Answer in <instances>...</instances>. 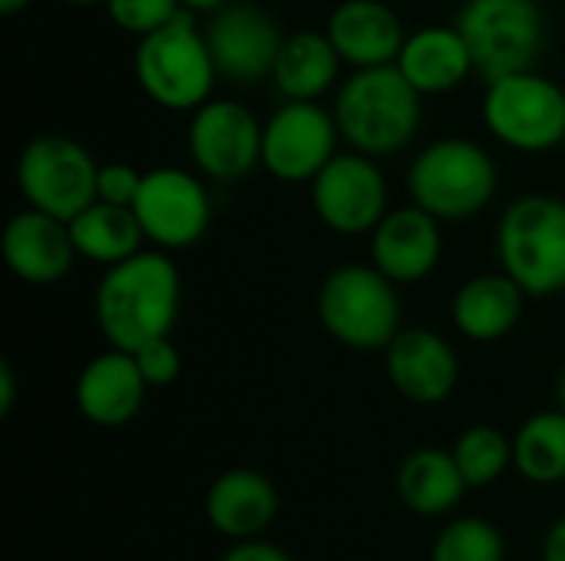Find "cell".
Here are the masks:
<instances>
[{"label":"cell","mask_w":565,"mask_h":561,"mask_svg":"<svg viewBox=\"0 0 565 561\" xmlns=\"http://www.w3.org/2000/svg\"><path fill=\"white\" fill-rule=\"evenodd\" d=\"M182 304V278L169 251L142 248L132 258L103 271L93 314L109 347L139 350L149 341L169 337Z\"/></svg>","instance_id":"6da1fadb"},{"label":"cell","mask_w":565,"mask_h":561,"mask_svg":"<svg viewBox=\"0 0 565 561\" xmlns=\"http://www.w3.org/2000/svg\"><path fill=\"white\" fill-rule=\"evenodd\" d=\"M331 109L341 139L374 159L407 149L424 122V96L407 83L397 63L354 69L338 86Z\"/></svg>","instance_id":"7a4b0ae2"},{"label":"cell","mask_w":565,"mask_h":561,"mask_svg":"<svg viewBox=\"0 0 565 561\" xmlns=\"http://www.w3.org/2000/svg\"><path fill=\"white\" fill-rule=\"evenodd\" d=\"M411 202L440 222L480 215L500 192L497 159L473 139L447 136L417 152L407 172Z\"/></svg>","instance_id":"3957f363"},{"label":"cell","mask_w":565,"mask_h":561,"mask_svg":"<svg viewBox=\"0 0 565 561\" xmlns=\"http://www.w3.org/2000/svg\"><path fill=\"white\" fill-rule=\"evenodd\" d=\"M321 327L351 350H387L401 334V294L397 284L377 265H338L318 288Z\"/></svg>","instance_id":"277c9868"},{"label":"cell","mask_w":565,"mask_h":561,"mask_svg":"<svg viewBox=\"0 0 565 561\" xmlns=\"http://www.w3.org/2000/svg\"><path fill=\"white\" fill-rule=\"evenodd\" d=\"M497 258L530 298L565 291V198L523 195L510 202L497 225Z\"/></svg>","instance_id":"5b68a950"},{"label":"cell","mask_w":565,"mask_h":561,"mask_svg":"<svg viewBox=\"0 0 565 561\" xmlns=\"http://www.w3.org/2000/svg\"><path fill=\"white\" fill-rule=\"evenodd\" d=\"M132 73L142 93L169 112H195L212 99L218 79L205 33L189 13L139 40Z\"/></svg>","instance_id":"8992f818"},{"label":"cell","mask_w":565,"mask_h":561,"mask_svg":"<svg viewBox=\"0 0 565 561\" xmlns=\"http://www.w3.org/2000/svg\"><path fill=\"white\" fill-rule=\"evenodd\" d=\"M483 126L513 152L540 155L559 149L565 136V89L536 69L490 79L483 93Z\"/></svg>","instance_id":"52a82bcc"},{"label":"cell","mask_w":565,"mask_h":561,"mask_svg":"<svg viewBox=\"0 0 565 561\" xmlns=\"http://www.w3.org/2000/svg\"><path fill=\"white\" fill-rule=\"evenodd\" d=\"M477 76L500 79L536 69L546 46V17L536 0H467L457 13Z\"/></svg>","instance_id":"ba28073f"},{"label":"cell","mask_w":565,"mask_h":561,"mask_svg":"<svg viewBox=\"0 0 565 561\" xmlns=\"http://www.w3.org/2000/svg\"><path fill=\"white\" fill-rule=\"evenodd\" d=\"M99 162L73 136L43 132L33 136L17 155V188L26 208L70 222L89 202H96Z\"/></svg>","instance_id":"9c48e42d"},{"label":"cell","mask_w":565,"mask_h":561,"mask_svg":"<svg viewBox=\"0 0 565 561\" xmlns=\"http://www.w3.org/2000/svg\"><path fill=\"white\" fill-rule=\"evenodd\" d=\"M132 212L152 248L182 251L205 238L212 225V195L195 172L159 165L142 175Z\"/></svg>","instance_id":"30bf717a"},{"label":"cell","mask_w":565,"mask_h":561,"mask_svg":"<svg viewBox=\"0 0 565 561\" xmlns=\"http://www.w3.org/2000/svg\"><path fill=\"white\" fill-rule=\"evenodd\" d=\"M311 208L334 235H371L387 208V179L374 155L338 152L311 182Z\"/></svg>","instance_id":"8fae6325"},{"label":"cell","mask_w":565,"mask_h":561,"mask_svg":"<svg viewBox=\"0 0 565 561\" xmlns=\"http://www.w3.org/2000/svg\"><path fill=\"white\" fill-rule=\"evenodd\" d=\"M341 129L334 109L285 99L262 132V165L278 182H311L338 155Z\"/></svg>","instance_id":"7c38bea8"},{"label":"cell","mask_w":565,"mask_h":561,"mask_svg":"<svg viewBox=\"0 0 565 561\" xmlns=\"http://www.w3.org/2000/svg\"><path fill=\"white\" fill-rule=\"evenodd\" d=\"M202 33L218 79L238 86H255L262 79H271L275 56L281 50L285 33L265 7L252 0H228L225 7L205 17Z\"/></svg>","instance_id":"4fadbf2b"},{"label":"cell","mask_w":565,"mask_h":561,"mask_svg":"<svg viewBox=\"0 0 565 561\" xmlns=\"http://www.w3.org/2000/svg\"><path fill=\"white\" fill-rule=\"evenodd\" d=\"M265 122L238 103L212 96L189 119V155L195 169L212 182H238L262 165Z\"/></svg>","instance_id":"5bb4252c"},{"label":"cell","mask_w":565,"mask_h":561,"mask_svg":"<svg viewBox=\"0 0 565 561\" xmlns=\"http://www.w3.org/2000/svg\"><path fill=\"white\" fill-rule=\"evenodd\" d=\"M384 370L391 387L420 407L444 403L460 380L457 350L427 327H401V334L384 350Z\"/></svg>","instance_id":"9a60e30c"},{"label":"cell","mask_w":565,"mask_h":561,"mask_svg":"<svg viewBox=\"0 0 565 561\" xmlns=\"http://www.w3.org/2000/svg\"><path fill=\"white\" fill-rule=\"evenodd\" d=\"M444 255L440 218L420 205L391 208L371 231V265H377L394 284H417L430 278Z\"/></svg>","instance_id":"2e32d148"},{"label":"cell","mask_w":565,"mask_h":561,"mask_svg":"<svg viewBox=\"0 0 565 561\" xmlns=\"http://www.w3.org/2000/svg\"><path fill=\"white\" fill-rule=\"evenodd\" d=\"M0 251L10 274L23 284H56L73 271V261L79 258L70 222L36 208L10 215L3 225Z\"/></svg>","instance_id":"e0dca14e"},{"label":"cell","mask_w":565,"mask_h":561,"mask_svg":"<svg viewBox=\"0 0 565 561\" xmlns=\"http://www.w3.org/2000/svg\"><path fill=\"white\" fill-rule=\"evenodd\" d=\"M324 33L351 69L397 63L407 40L404 20L384 0H341L328 17Z\"/></svg>","instance_id":"ac0fdd59"},{"label":"cell","mask_w":565,"mask_h":561,"mask_svg":"<svg viewBox=\"0 0 565 561\" xmlns=\"http://www.w3.org/2000/svg\"><path fill=\"white\" fill-rule=\"evenodd\" d=\"M146 390L149 384L139 374L136 357L129 350L109 347L79 370L73 397L89 423L116 430L136 420V413L146 403Z\"/></svg>","instance_id":"d6986e66"},{"label":"cell","mask_w":565,"mask_h":561,"mask_svg":"<svg viewBox=\"0 0 565 561\" xmlns=\"http://www.w3.org/2000/svg\"><path fill=\"white\" fill-rule=\"evenodd\" d=\"M397 69L424 99L454 93L477 73L473 53L463 33L457 30V23L454 26L430 23V26L407 33L401 56H397Z\"/></svg>","instance_id":"ffe728a7"},{"label":"cell","mask_w":565,"mask_h":561,"mask_svg":"<svg viewBox=\"0 0 565 561\" xmlns=\"http://www.w3.org/2000/svg\"><path fill=\"white\" fill-rule=\"evenodd\" d=\"M526 298L530 294L500 268V271L477 274V278L463 281L454 294L450 317H454V327L467 341L493 344L516 331Z\"/></svg>","instance_id":"44dd1931"},{"label":"cell","mask_w":565,"mask_h":561,"mask_svg":"<svg viewBox=\"0 0 565 561\" xmlns=\"http://www.w3.org/2000/svg\"><path fill=\"white\" fill-rule=\"evenodd\" d=\"M278 516V493L255 470H228L205 493L209 526L235 542L258 539Z\"/></svg>","instance_id":"7402d4cb"},{"label":"cell","mask_w":565,"mask_h":561,"mask_svg":"<svg viewBox=\"0 0 565 561\" xmlns=\"http://www.w3.org/2000/svg\"><path fill=\"white\" fill-rule=\"evenodd\" d=\"M341 66H344V60L334 50L328 33L295 30V33H285V40H281V50H278L275 69H271V83L281 93V99L318 103L324 93L334 89Z\"/></svg>","instance_id":"603a6c76"},{"label":"cell","mask_w":565,"mask_h":561,"mask_svg":"<svg viewBox=\"0 0 565 561\" xmlns=\"http://www.w3.org/2000/svg\"><path fill=\"white\" fill-rule=\"evenodd\" d=\"M70 235H73L76 255L99 268H113L149 245L132 208L109 205L99 198L70 218Z\"/></svg>","instance_id":"cb8c5ba5"},{"label":"cell","mask_w":565,"mask_h":561,"mask_svg":"<svg viewBox=\"0 0 565 561\" xmlns=\"http://www.w3.org/2000/svg\"><path fill=\"white\" fill-rule=\"evenodd\" d=\"M467 489L470 486H467L454 453H447V450H434V446L414 450L397 470V496L417 516L450 513L463 499Z\"/></svg>","instance_id":"d4e9b609"},{"label":"cell","mask_w":565,"mask_h":561,"mask_svg":"<svg viewBox=\"0 0 565 561\" xmlns=\"http://www.w3.org/2000/svg\"><path fill=\"white\" fill-rule=\"evenodd\" d=\"M513 466L536 486L565 479V410H540L513 436Z\"/></svg>","instance_id":"484cf974"},{"label":"cell","mask_w":565,"mask_h":561,"mask_svg":"<svg viewBox=\"0 0 565 561\" xmlns=\"http://www.w3.org/2000/svg\"><path fill=\"white\" fill-rule=\"evenodd\" d=\"M450 453L467 486H490L513 466V440L503 430L487 427V423L463 430Z\"/></svg>","instance_id":"4316f807"},{"label":"cell","mask_w":565,"mask_h":561,"mask_svg":"<svg viewBox=\"0 0 565 561\" xmlns=\"http://www.w3.org/2000/svg\"><path fill=\"white\" fill-rule=\"evenodd\" d=\"M430 561H507V542L493 522L467 516L440 529Z\"/></svg>","instance_id":"83f0119b"},{"label":"cell","mask_w":565,"mask_h":561,"mask_svg":"<svg viewBox=\"0 0 565 561\" xmlns=\"http://www.w3.org/2000/svg\"><path fill=\"white\" fill-rule=\"evenodd\" d=\"M106 13L122 33L142 40L189 10L182 7V0H106Z\"/></svg>","instance_id":"f1b7e54d"},{"label":"cell","mask_w":565,"mask_h":561,"mask_svg":"<svg viewBox=\"0 0 565 561\" xmlns=\"http://www.w3.org/2000/svg\"><path fill=\"white\" fill-rule=\"evenodd\" d=\"M136 364H139V374L146 377L149 387H169L179 380L182 374V354L179 347L172 344V337H159V341H149L142 344L139 350H132Z\"/></svg>","instance_id":"f546056e"},{"label":"cell","mask_w":565,"mask_h":561,"mask_svg":"<svg viewBox=\"0 0 565 561\" xmlns=\"http://www.w3.org/2000/svg\"><path fill=\"white\" fill-rule=\"evenodd\" d=\"M142 175L139 169H132L129 162H106L96 172V198L109 202V205H126L132 208L139 188H142Z\"/></svg>","instance_id":"4dcf8cb0"},{"label":"cell","mask_w":565,"mask_h":561,"mask_svg":"<svg viewBox=\"0 0 565 561\" xmlns=\"http://www.w3.org/2000/svg\"><path fill=\"white\" fill-rule=\"evenodd\" d=\"M222 561H291L278 546H268V542H258V539H245L238 546H232Z\"/></svg>","instance_id":"1f68e13d"},{"label":"cell","mask_w":565,"mask_h":561,"mask_svg":"<svg viewBox=\"0 0 565 561\" xmlns=\"http://www.w3.org/2000/svg\"><path fill=\"white\" fill-rule=\"evenodd\" d=\"M543 561H565V516L546 532L543 542Z\"/></svg>","instance_id":"d6a6232c"},{"label":"cell","mask_w":565,"mask_h":561,"mask_svg":"<svg viewBox=\"0 0 565 561\" xmlns=\"http://www.w3.org/2000/svg\"><path fill=\"white\" fill-rule=\"evenodd\" d=\"M17 400V380H13V367L3 360L0 364V417H10Z\"/></svg>","instance_id":"836d02e7"},{"label":"cell","mask_w":565,"mask_h":561,"mask_svg":"<svg viewBox=\"0 0 565 561\" xmlns=\"http://www.w3.org/2000/svg\"><path fill=\"white\" fill-rule=\"evenodd\" d=\"M228 0H182V7L189 10V13H215L218 7H225Z\"/></svg>","instance_id":"e575fe53"},{"label":"cell","mask_w":565,"mask_h":561,"mask_svg":"<svg viewBox=\"0 0 565 561\" xmlns=\"http://www.w3.org/2000/svg\"><path fill=\"white\" fill-rule=\"evenodd\" d=\"M33 0H0V13L3 17H13V13H20V10H26Z\"/></svg>","instance_id":"d590c367"},{"label":"cell","mask_w":565,"mask_h":561,"mask_svg":"<svg viewBox=\"0 0 565 561\" xmlns=\"http://www.w3.org/2000/svg\"><path fill=\"white\" fill-rule=\"evenodd\" d=\"M66 7H96V3H106V0H60Z\"/></svg>","instance_id":"8d00e7d4"},{"label":"cell","mask_w":565,"mask_h":561,"mask_svg":"<svg viewBox=\"0 0 565 561\" xmlns=\"http://www.w3.org/2000/svg\"><path fill=\"white\" fill-rule=\"evenodd\" d=\"M559 407L565 410V370H563V380H559Z\"/></svg>","instance_id":"74e56055"},{"label":"cell","mask_w":565,"mask_h":561,"mask_svg":"<svg viewBox=\"0 0 565 561\" xmlns=\"http://www.w3.org/2000/svg\"><path fill=\"white\" fill-rule=\"evenodd\" d=\"M559 149H563V155H565V136H563V145H559Z\"/></svg>","instance_id":"f35d334b"}]
</instances>
